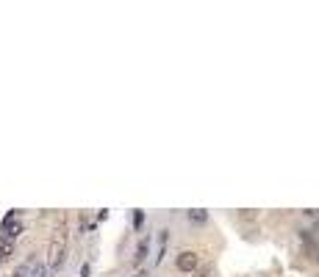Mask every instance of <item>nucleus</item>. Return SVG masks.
<instances>
[{
    "instance_id": "nucleus-1",
    "label": "nucleus",
    "mask_w": 319,
    "mask_h": 277,
    "mask_svg": "<svg viewBox=\"0 0 319 277\" xmlns=\"http://www.w3.org/2000/svg\"><path fill=\"white\" fill-rule=\"evenodd\" d=\"M64 255H67V233L61 230H56V235H53V241H50V249H47V266L50 269H58L64 263Z\"/></svg>"
},
{
    "instance_id": "nucleus-2",
    "label": "nucleus",
    "mask_w": 319,
    "mask_h": 277,
    "mask_svg": "<svg viewBox=\"0 0 319 277\" xmlns=\"http://www.w3.org/2000/svg\"><path fill=\"white\" fill-rule=\"evenodd\" d=\"M22 233V222L17 219V211H11V214L3 219V238H8V241H14L17 235Z\"/></svg>"
},
{
    "instance_id": "nucleus-3",
    "label": "nucleus",
    "mask_w": 319,
    "mask_h": 277,
    "mask_svg": "<svg viewBox=\"0 0 319 277\" xmlns=\"http://www.w3.org/2000/svg\"><path fill=\"white\" fill-rule=\"evenodd\" d=\"M178 269L181 272H194L197 269V252H191V249H183V252H181V255H178Z\"/></svg>"
},
{
    "instance_id": "nucleus-4",
    "label": "nucleus",
    "mask_w": 319,
    "mask_h": 277,
    "mask_svg": "<svg viewBox=\"0 0 319 277\" xmlns=\"http://www.w3.org/2000/svg\"><path fill=\"white\" fill-rule=\"evenodd\" d=\"M189 222H191V225H206V222H208V211H206V208H194V211H189Z\"/></svg>"
},
{
    "instance_id": "nucleus-5",
    "label": "nucleus",
    "mask_w": 319,
    "mask_h": 277,
    "mask_svg": "<svg viewBox=\"0 0 319 277\" xmlns=\"http://www.w3.org/2000/svg\"><path fill=\"white\" fill-rule=\"evenodd\" d=\"M164 249H167V230H161V235H158V255H156L158 263H161V258H164Z\"/></svg>"
},
{
    "instance_id": "nucleus-6",
    "label": "nucleus",
    "mask_w": 319,
    "mask_h": 277,
    "mask_svg": "<svg viewBox=\"0 0 319 277\" xmlns=\"http://www.w3.org/2000/svg\"><path fill=\"white\" fill-rule=\"evenodd\" d=\"M144 252H147V238H144V241H139V249H136V258H134V261L142 263V261H144Z\"/></svg>"
},
{
    "instance_id": "nucleus-7",
    "label": "nucleus",
    "mask_w": 319,
    "mask_h": 277,
    "mask_svg": "<svg viewBox=\"0 0 319 277\" xmlns=\"http://www.w3.org/2000/svg\"><path fill=\"white\" fill-rule=\"evenodd\" d=\"M11 249H14V244H11V241H3V247H0V261L11 255Z\"/></svg>"
},
{
    "instance_id": "nucleus-8",
    "label": "nucleus",
    "mask_w": 319,
    "mask_h": 277,
    "mask_svg": "<svg viewBox=\"0 0 319 277\" xmlns=\"http://www.w3.org/2000/svg\"><path fill=\"white\" fill-rule=\"evenodd\" d=\"M142 219H144V214H142V211H136V216H134V225H136V228H142Z\"/></svg>"
}]
</instances>
